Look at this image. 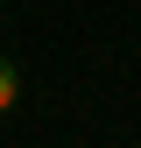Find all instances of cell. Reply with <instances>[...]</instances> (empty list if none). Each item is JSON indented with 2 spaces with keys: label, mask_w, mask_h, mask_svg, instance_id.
<instances>
[{
  "label": "cell",
  "mask_w": 141,
  "mask_h": 148,
  "mask_svg": "<svg viewBox=\"0 0 141 148\" xmlns=\"http://www.w3.org/2000/svg\"><path fill=\"white\" fill-rule=\"evenodd\" d=\"M14 99H21V71L14 57H0V113H14Z\"/></svg>",
  "instance_id": "cell-1"
}]
</instances>
